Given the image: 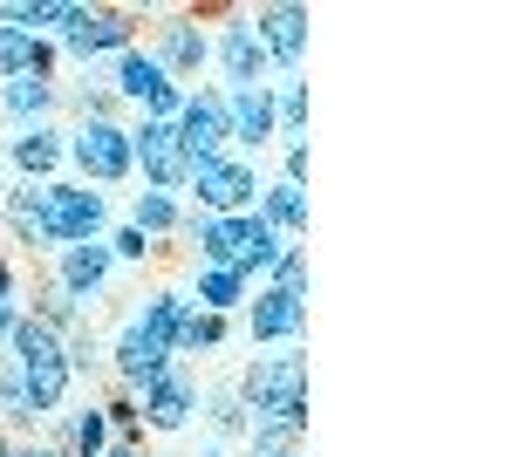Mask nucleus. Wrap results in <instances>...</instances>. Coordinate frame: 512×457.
I'll list each match as a JSON object with an SVG mask.
<instances>
[{
    "mask_svg": "<svg viewBox=\"0 0 512 457\" xmlns=\"http://www.w3.org/2000/svg\"><path fill=\"white\" fill-rule=\"evenodd\" d=\"M14 376H21V396H28V417L48 430V423L69 410V396H76V376H69V355H62V335L55 328H41L35 314H21L14 321V335H7V355H0Z\"/></svg>",
    "mask_w": 512,
    "mask_h": 457,
    "instance_id": "obj_1",
    "label": "nucleus"
},
{
    "mask_svg": "<svg viewBox=\"0 0 512 457\" xmlns=\"http://www.w3.org/2000/svg\"><path fill=\"white\" fill-rule=\"evenodd\" d=\"M239 403L253 423H294L308 430V355L301 348H267L233 376Z\"/></svg>",
    "mask_w": 512,
    "mask_h": 457,
    "instance_id": "obj_2",
    "label": "nucleus"
},
{
    "mask_svg": "<svg viewBox=\"0 0 512 457\" xmlns=\"http://www.w3.org/2000/svg\"><path fill=\"white\" fill-rule=\"evenodd\" d=\"M62 178H76L89 191H117L130 185V123H69L62 130Z\"/></svg>",
    "mask_w": 512,
    "mask_h": 457,
    "instance_id": "obj_3",
    "label": "nucleus"
},
{
    "mask_svg": "<svg viewBox=\"0 0 512 457\" xmlns=\"http://www.w3.org/2000/svg\"><path fill=\"white\" fill-rule=\"evenodd\" d=\"M62 48V69H82V76H96V69H110L123 48H137V14L130 7H96V0H76V14H69V35L55 41Z\"/></svg>",
    "mask_w": 512,
    "mask_h": 457,
    "instance_id": "obj_4",
    "label": "nucleus"
},
{
    "mask_svg": "<svg viewBox=\"0 0 512 457\" xmlns=\"http://www.w3.org/2000/svg\"><path fill=\"white\" fill-rule=\"evenodd\" d=\"M198 21H219L212 28V69H219V89H260V82H274V62H267V48L253 35V21H246V7H192Z\"/></svg>",
    "mask_w": 512,
    "mask_h": 457,
    "instance_id": "obj_5",
    "label": "nucleus"
},
{
    "mask_svg": "<svg viewBox=\"0 0 512 457\" xmlns=\"http://www.w3.org/2000/svg\"><path fill=\"white\" fill-rule=\"evenodd\" d=\"M260 164L239 151H219V157H192V185L185 198H198V212L205 219H239V212H253L260 205Z\"/></svg>",
    "mask_w": 512,
    "mask_h": 457,
    "instance_id": "obj_6",
    "label": "nucleus"
},
{
    "mask_svg": "<svg viewBox=\"0 0 512 457\" xmlns=\"http://www.w3.org/2000/svg\"><path fill=\"white\" fill-rule=\"evenodd\" d=\"M41 219H48V246L62 253V246H89V239H103V232L117 226V212H110V191H89L76 178H48L41 185Z\"/></svg>",
    "mask_w": 512,
    "mask_h": 457,
    "instance_id": "obj_7",
    "label": "nucleus"
},
{
    "mask_svg": "<svg viewBox=\"0 0 512 457\" xmlns=\"http://www.w3.org/2000/svg\"><path fill=\"white\" fill-rule=\"evenodd\" d=\"M110 89H117L123 116H151V123H171V116L185 110V82H171L144 55V48H123L117 62H110Z\"/></svg>",
    "mask_w": 512,
    "mask_h": 457,
    "instance_id": "obj_8",
    "label": "nucleus"
},
{
    "mask_svg": "<svg viewBox=\"0 0 512 457\" xmlns=\"http://www.w3.org/2000/svg\"><path fill=\"white\" fill-rule=\"evenodd\" d=\"M130 171L144 191H171V198H185V185H192V157L178 144V130L151 123V116H130Z\"/></svg>",
    "mask_w": 512,
    "mask_h": 457,
    "instance_id": "obj_9",
    "label": "nucleus"
},
{
    "mask_svg": "<svg viewBox=\"0 0 512 457\" xmlns=\"http://www.w3.org/2000/svg\"><path fill=\"white\" fill-rule=\"evenodd\" d=\"M137 423H144V437H185L198 423V376L192 362H171L158 376L137 389Z\"/></svg>",
    "mask_w": 512,
    "mask_h": 457,
    "instance_id": "obj_10",
    "label": "nucleus"
},
{
    "mask_svg": "<svg viewBox=\"0 0 512 457\" xmlns=\"http://www.w3.org/2000/svg\"><path fill=\"white\" fill-rule=\"evenodd\" d=\"M246 21H253L260 48H267L274 76H294V69L308 62V28H315L308 7H294V0H267V7H246Z\"/></svg>",
    "mask_w": 512,
    "mask_h": 457,
    "instance_id": "obj_11",
    "label": "nucleus"
},
{
    "mask_svg": "<svg viewBox=\"0 0 512 457\" xmlns=\"http://www.w3.org/2000/svg\"><path fill=\"white\" fill-rule=\"evenodd\" d=\"M48 280H55L82 314H96V301H103L110 280H117V260H110L103 239H89V246H62V253H48Z\"/></svg>",
    "mask_w": 512,
    "mask_h": 457,
    "instance_id": "obj_12",
    "label": "nucleus"
},
{
    "mask_svg": "<svg viewBox=\"0 0 512 457\" xmlns=\"http://www.w3.org/2000/svg\"><path fill=\"white\" fill-rule=\"evenodd\" d=\"M239 321H246V342L253 348H301V335H308V301H294L280 287H253L246 307H239Z\"/></svg>",
    "mask_w": 512,
    "mask_h": 457,
    "instance_id": "obj_13",
    "label": "nucleus"
},
{
    "mask_svg": "<svg viewBox=\"0 0 512 457\" xmlns=\"http://www.w3.org/2000/svg\"><path fill=\"white\" fill-rule=\"evenodd\" d=\"M171 130H178L185 157H219V151H233V123H226V89H219V82H205V89H185V110L171 116Z\"/></svg>",
    "mask_w": 512,
    "mask_h": 457,
    "instance_id": "obj_14",
    "label": "nucleus"
},
{
    "mask_svg": "<svg viewBox=\"0 0 512 457\" xmlns=\"http://www.w3.org/2000/svg\"><path fill=\"white\" fill-rule=\"evenodd\" d=\"M171 362H178V355H171V348H164L158 335H144L137 321H123L117 335L103 342V376L117 382V389H130V396H137L144 382L158 376V369H171Z\"/></svg>",
    "mask_w": 512,
    "mask_h": 457,
    "instance_id": "obj_15",
    "label": "nucleus"
},
{
    "mask_svg": "<svg viewBox=\"0 0 512 457\" xmlns=\"http://www.w3.org/2000/svg\"><path fill=\"white\" fill-rule=\"evenodd\" d=\"M226 123H233V151L239 157H260L267 144H280L274 82H260V89H226Z\"/></svg>",
    "mask_w": 512,
    "mask_h": 457,
    "instance_id": "obj_16",
    "label": "nucleus"
},
{
    "mask_svg": "<svg viewBox=\"0 0 512 457\" xmlns=\"http://www.w3.org/2000/svg\"><path fill=\"white\" fill-rule=\"evenodd\" d=\"M0 151L14 164V178L21 185H48V178H62V123H41V130H7L0 137Z\"/></svg>",
    "mask_w": 512,
    "mask_h": 457,
    "instance_id": "obj_17",
    "label": "nucleus"
},
{
    "mask_svg": "<svg viewBox=\"0 0 512 457\" xmlns=\"http://www.w3.org/2000/svg\"><path fill=\"white\" fill-rule=\"evenodd\" d=\"M41 444L55 457H103L117 437H110V417H103V403H76V410H62V417L41 430Z\"/></svg>",
    "mask_w": 512,
    "mask_h": 457,
    "instance_id": "obj_18",
    "label": "nucleus"
},
{
    "mask_svg": "<svg viewBox=\"0 0 512 457\" xmlns=\"http://www.w3.org/2000/svg\"><path fill=\"white\" fill-rule=\"evenodd\" d=\"M62 116V82H41V76H7L0 82V123L7 130H41Z\"/></svg>",
    "mask_w": 512,
    "mask_h": 457,
    "instance_id": "obj_19",
    "label": "nucleus"
},
{
    "mask_svg": "<svg viewBox=\"0 0 512 457\" xmlns=\"http://www.w3.org/2000/svg\"><path fill=\"white\" fill-rule=\"evenodd\" d=\"M246 294H253V280L239 267H192V287H185V301L198 314H219V321H239Z\"/></svg>",
    "mask_w": 512,
    "mask_h": 457,
    "instance_id": "obj_20",
    "label": "nucleus"
},
{
    "mask_svg": "<svg viewBox=\"0 0 512 457\" xmlns=\"http://www.w3.org/2000/svg\"><path fill=\"white\" fill-rule=\"evenodd\" d=\"M0 219H7V232H14V246H28V253H55L48 246V219H41V185H0Z\"/></svg>",
    "mask_w": 512,
    "mask_h": 457,
    "instance_id": "obj_21",
    "label": "nucleus"
},
{
    "mask_svg": "<svg viewBox=\"0 0 512 457\" xmlns=\"http://www.w3.org/2000/svg\"><path fill=\"white\" fill-rule=\"evenodd\" d=\"M287 253V239H280L274 226H260V212H239L233 219V267L260 287L267 273H274V260Z\"/></svg>",
    "mask_w": 512,
    "mask_h": 457,
    "instance_id": "obj_22",
    "label": "nucleus"
},
{
    "mask_svg": "<svg viewBox=\"0 0 512 457\" xmlns=\"http://www.w3.org/2000/svg\"><path fill=\"white\" fill-rule=\"evenodd\" d=\"M198 423H205V430H212V444H226V451H233V444H246V403H239V389H233V376H219V382H205V389H198Z\"/></svg>",
    "mask_w": 512,
    "mask_h": 457,
    "instance_id": "obj_23",
    "label": "nucleus"
},
{
    "mask_svg": "<svg viewBox=\"0 0 512 457\" xmlns=\"http://www.w3.org/2000/svg\"><path fill=\"white\" fill-rule=\"evenodd\" d=\"M253 212H260V226H274L287 246L308 239V219H315V212H308V185H287V178H267Z\"/></svg>",
    "mask_w": 512,
    "mask_h": 457,
    "instance_id": "obj_24",
    "label": "nucleus"
},
{
    "mask_svg": "<svg viewBox=\"0 0 512 457\" xmlns=\"http://www.w3.org/2000/svg\"><path fill=\"white\" fill-rule=\"evenodd\" d=\"M123 219H130V226L144 232V239H151V246H171V239H178V226H185V198H171V191H130V212H123Z\"/></svg>",
    "mask_w": 512,
    "mask_h": 457,
    "instance_id": "obj_25",
    "label": "nucleus"
},
{
    "mask_svg": "<svg viewBox=\"0 0 512 457\" xmlns=\"http://www.w3.org/2000/svg\"><path fill=\"white\" fill-rule=\"evenodd\" d=\"M185 314H192V301H185V287H151L144 301L130 307V321L144 328V335H158L171 355H178V328H185Z\"/></svg>",
    "mask_w": 512,
    "mask_h": 457,
    "instance_id": "obj_26",
    "label": "nucleus"
},
{
    "mask_svg": "<svg viewBox=\"0 0 512 457\" xmlns=\"http://www.w3.org/2000/svg\"><path fill=\"white\" fill-rule=\"evenodd\" d=\"M62 110L76 116V123H130L117 103V89H110V69H96V76H82L76 89H62Z\"/></svg>",
    "mask_w": 512,
    "mask_h": 457,
    "instance_id": "obj_27",
    "label": "nucleus"
},
{
    "mask_svg": "<svg viewBox=\"0 0 512 457\" xmlns=\"http://www.w3.org/2000/svg\"><path fill=\"white\" fill-rule=\"evenodd\" d=\"M178 239L192 246L198 267H233V219H205V212H185Z\"/></svg>",
    "mask_w": 512,
    "mask_h": 457,
    "instance_id": "obj_28",
    "label": "nucleus"
},
{
    "mask_svg": "<svg viewBox=\"0 0 512 457\" xmlns=\"http://www.w3.org/2000/svg\"><path fill=\"white\" fill-rule=\"evenodd\" d=\"M233 342V321H219V314H185V328H178V362H198V355H219V348Z\"/></svg>",
    "mask_w": 512,
    "mask_h": 457,
    "instance_id": "obj_29",
    "label": "nucleus"
},
{
    "mask_svg": "<svg viewBox=\"0 0 512 457\" xmlns=\"http://www.w3.org/2000/svg\"><path fill=\"white\" fill-rule=\"evenodd\" d=\"M28 314H35L41 328H55V335H69V328H82V321H89V314H82V307L69 301L55 280H41V287H35V307H28Z\"/></svg>",
    "mask_w": 512,
    "mask_h": 457,
    "instance_id": "obj_30",
    "label": "nucleus"
},
{
    "mask_svg": "<svg viewBox=\"0 0 512 457\" xmlns=\"http://www.w3.org/2000/svg\"><path fill=\"white\" fill-rule=\"evenodd\" d=\"M62 355H69V376H76V382H96V376H103V335H96L89 321L62 335Z\"/></svg>",
    "mask_w": 512,
    "mask_h": 457,
    "instance_id": "obj_31",
    "label": "nucleus"
},
{
    "mask_svg": "<svg viewBox=\"0 0 512 457\" xmlns=\"http://www.w3.org/2000/svg\"><path fill=\"white\" fill-rule=\"evenodd\" d=\"M301 437L294 423H246V457H301Z\"/></svg>",
    "mask_w": 512,
    "mask_h": 457,
    "instance_id": "obj_32",
    "label": "nucleus"
},
{
    "mask_svg": "<svg viewBox=\"0 0 512 457\" xmlns=\"http://www.w3.org/2000/svg\"><path fill=\"white\" fill-rule=\"evenodd\" d=\"M103 246H110V260H117V267H151V260H158V246L130 226V219H117V226L103 232Z\"/></svg>",
    "mask_w": 512,
    "mask_h": 457,
    "instance_id": "obj_33",
    "label": "nucleus"
},
{
    "mask_svg": "<svg viewBox=\"0 0 512 457\" xmlns=\"http://www.w3.org/2000/svg\"><path fill=\"white\" fill-rule=\"evenodd\" d=\"M260 287H280V294H294V301H308V246H287V253L274 260V273H267Z\"/></svg>",
    "mask_w": 512,
    "mask_h": 457,
    "instance_id": "obj_34",
    "label": "nucleus"
},
{
    "mask_svg": "<svg viewBox=\"0 0 512 457\" xmlns=\"http://www.w3.org/2000/svg\"><path fill=\"white\" fill-rule=\"evenodd\" d=\"M308 171H315V151H308V137H287V151H280V171L287 185H308Z\"/></svg>",
    "mask_w": 512,
    "mask_h": 457,
    "instance_id": "obj_35",
    "label": "nucleus"
},
{
    "mask_svg": "<svg viewBox=\"0 0 512 457\" xmlns=\"http://www.w3.org/2000/svg\"><path fill=\"white\" fill-rule=\"evenodd\" d=\"M0 301H21V273L7 260V246H0Z\"/></svg>",
    "mask_w": 512,
    "mask_h": 457,
    "instance_id": "obj_36",
    "label": "nucleus"
},
{
    "mask_svg": "<svg viewBox=\"0 0 512 457\" xmlns=\"http://www.w3.org/2000/svg\"><path fill=\"white\" fill-rule=\"evenodd\" d=\"M21 314H28V301H0V355H7V335H14Z\"/></svg>",
    "mask_w": 512,
    "mask_h": 457,
    "instance_id": "obj_37",
    "label": "nucleus"
},
{
    "mask_svg": "<svg viewBox=\"0 0 512 457\" xmlns=\"http://www.w3.org/2000/svg\"><path fill=\"white\" fill-rule=\"evenodd\" d=\"M7 457H55V451H48L41 437H14V451H7Z\"/></svg>",
    "mask_w": 512,
    "mask_h": 457,
    "instance_id": "obj_38",
    "label": "nucleus"
},
{
    "mask_svg": "<svg viewBox=\"0 0 512 457\" xmlns=\"http://www.w3.org/2000/svg\"><path fill=\"white\" fill-rule=\"evenodd\" d=\"M198 457H233V451L226 444H198Z\"/></svg>",
    "mask_w": 512,
    "mask_h": 457,
    "instance_id": "obj_39",
    "label": "nucleus"
},
{
    "mask_svg": "<svg viewBox=\"0 0 512 457\" xmlns=\"http://www.w3.org/2000/svg\"><path fill=\"white\" fill-rule=\"evenodd\" d=\"M103 457H144V451H130V444H110V451H103Z\"/></svg>",
    "mask_w": 512,
    "mask_h": 457,
    "instance_id": "obj_40",
    "label": "nucleus"
},
{
    "mask_svg": "<svg viewBox=\"0 0 512 457\" xmlns=\"http://www.w3.org/2000/svg\"><path fill=\"white\" fill-rule=\"evenodd\" d=\"M7 451H14V437H7V430H0V457H7Z\"/></svg>",
    "mask_w": 512,
    "mask_h": 457,
    "instance_id": "obj_41",
    "label": "nucleus"
}]
</instances>
